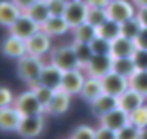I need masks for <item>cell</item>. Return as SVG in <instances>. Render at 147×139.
<instances>
[{"instance_id": "cell-1", "label": "cell", "mask_w": 147, "mask_h": 139, "mask_svg": "<svg viewBox=\"0 0 147 139\" xmlns=\"http://www.w3.org/2000/svg\"><path fill=\"white\" fill-rule=\"evenodd\" d=\"M43 66L45 63L42 61V57L26 54L24 57L18 59V75L24 84H28V87H33L40 82Z\"/></svg>"}, {"instance_id": "cell-2", "label": "cell", "mask_w": 147, "mask_h": 139, "mask_svg": "<svg viewBox=\"0 0 147 139\" xmlns=\"http://www.w3.org/2000/svg\"><path fill=\"white\" fill-rule=\"evenodd\" d=\"M50 63H54L55 66H59L62 72H69V70H78L82 68L80 59L76 56L75 45H61L57 49H54L50 52Z\"/></svg>"}, {"instance_id": "cell-3", "label": "cell", "mask_w": 147, "mask_h": 139, "mask_svg": "<svg viewBox=\"0 0 147 139\" xmlns=\"http://www.w3.org/2000/svg\"><path fill=\"white\" fill-rule=\"evenodd\" d=\"M14 106L23 113V117H31V115H43L47 113L45 111V106L40 103V99L36 97L35 91L30 87L28 91L21 92L16 101H14Z\"/></svg>"}, {"instance_id": "cell-4", "label": "cell", "mask_w": 147, "mask_h": 139, "mask_svg": "<svg viewBox=\"0 0 147 139\" xmlns=\"http://www.w3.org/2000/svg\"><path fill=\"white\" fill-rule=\"evenodd\" d=\"M106 11L109 19H114L121 25L137 16V5L133 4V0H114L107 5Z\"/></svg>"}, {"instance_id": "cell-5", "label": "cell", "mask_w": 147, "mask_h": 139, "mask_svg": "<svg viewBox=\"0 0 147 139\" xmlns=\"http://www.w3.org/2000/svg\"><path fill=\"white\" fill-rule=\"evenodd\" d=\"M88 11H90V5L88 4L80 2V0H69V4L66 7V12H64V18L69 23L71 28H76V26L87 23Z\"/></svg>"}, {"instance_id": "cell-6", "label": "cell", "mask_w": 147, "mask_h": 139, "mask_svg": "<svg viewBox=\"0 0 147 139\" xmlns=\"http://www.w3.org/2000/svg\"><path fill=\"white\" fill-rule=\"evenodd\" d=\"M111 72H113V56L111 54H95L92 61L85 66V73L95 78H102Z\"/></svg>"}, {"instance_id": "cell-7", "label": "cell", "mask_w": 147, "mask_h": 139, "mask_svg": "<svg viewBox=\"0 0 147 139\" xmlns=\"http://www.w3.org/2000/svg\"><path fill=\"white\" fill-rule=\"evenodd\" d=\"M40 30H42V26H40L35 19H31L28 14L23 12V16L9 28V33L19 37V38H23V40H28V38H31L33 35H36Z\"/></svg>"}, {"instance_id": "cell-8", "label": "cell", "mask_w": 147, "mask_h": 139, "mask_svg": "<svg viewBox=\"0 0 147 139\" xmlns=\"http://www.w3.org/2000/svg\"><path fill=\"white\" fill-rule=\"evenodd\" d=\"M26 45H28V54L43 57L45 54L52 52V37L47 31L40 30L36 35H33L31 38L26 40Z\"/></svg>"}, {"instance_id": "cell-9", "label": "cell", "mask_w": 147, "mask_h": 139, "mask_svg": "<svg viewBox=\"0 0 147 139\" xmlns=\"http://www.w3.org/2000/svg\"><path fill=\"white\" fill-rule=\"evenodd\" d=\"M45 127V120L43 115H31V117H23L21 125L18 129V134L23 139H35L42 134Z\"/></svg>"}, {"instance_id": "cell-10", "label": "cell", "mask_w": 147, "mask_h": 139, "mask_svg": "<svg viewBox=\"0 0 147 139\" xmlns=\"http://www.w3.org/2000/svg\"><path fill=\"white\" fill-rule=\"evenodd\" d=\"M87 80V73L83 68L78 70H69V72H64V78H62V91L69 92L71 96H76L82 92L83 84Z\"/></svg>"}, {"instance_id": "cell-11", "label": "cell", "mask_w": 147, "mask_h": 139, "mask_svg": "<svg viewBox=\"0 0 147 139\" xmlns=\"http://www.w3.org/2000/svg\"><path fill=\"white\" fill-rule=\"evenodd\" d=\"M102 80V87H104V92L114 96V97H119L126 89H130V78L116 73V72H111L107 73L106 77L100 78Z\"/></svg>"}, {"instance_id": "cell-12", "label": "cell", "mask_w": 147, "mask_h": 139, "mask_svg": "<svg viewBox=\"0 0 147 139\" xmlns=\"http://www.w3.org/2000/svg\"><path fill=\"white\" fill-rule=\"evenodd\" d=\"M2 52L4 56L11 57V59H21L28 54V45H26V40L9 33L5 38H4V44H2Z\"/></svg>"}, {"instance_id": "cell-13", "label": "cell", "mask_w": 147, "mask_h": 139, "mask_svg": "<svg viewBox=\"0 0 147 139\" xmlns=\"http://www.w3.org/2000/svg\"><path fill=\"white\" fill-rule=\"evenodd\" d=\"M23 120V113L12 104V106H5L0 108V127L5 132H18L19 125Z\"/></svg>"}, {"instance_id": "cell-14", "label": "cell", "mask_w": 147, "mask_h": 139, "mask_svg": "<svg viewBox=\"0 0 147 139\" xmlns=\"http://www.w3.org/2000/svg\"><path fill=\"white\" fill-rule=\"evenodd\" d=\"M23 9L14 2V0H2L0 2V25L7 30L23 16Z\"/></svg>"}, {"instance_id": "cell-15", "label": "cell", "mask_w": 147, "mask_h": 139, "mask_svg": "<svg viewBox=\"0 0 147 139\" xmlns=\"http://www.w3.org/2000/svg\"><path fill=\"white\" fill-rule=\"evenodd\" d=\"M99 120H100V125L109 127V129H113V130L118 132V130H121L125 125L130 123V113H126L125 110H121V108L118 106V108H114L113 111H109V113H106L104 117H100Z\"/></svg>"}, {"instance_id": "cell-16", "label": "cell", "mask_w": 147, "mask_h": 139, "mask_svg": "<svg viewBox=\"0 0 147 139\" xmlns=\"http://www.w3.org/2000/svg\"><path fill=\"white\" fill-rule=\"evenodd\" d=\"M145 96H142L140 92H137L135 89H126L119 97H118V103H119V108L121 110H125L126 113H133L135 110H138L140 106H144L145 104Z\"/></svg>"}, {"instance_id": "cell-17", "label": "cell", "mask_w": 147, "mask_h": 139, "mask_svg": "<svg viewBox=\"0 0 147 139\" xmlns=\"http://www.w3.org/2000/svg\"><path fill=\"white\" fill-rule=\"evenodd\" d=\"M62 78H64L62 70L59 66H55L54 63H47L43 66V72H42V77H40V84L57 91V89L62 87Z\"/></svg>"}, {"instance_id": "cell-18", "label": "cell", "mask_w": 147, "mask_h": 139, "mask_svg": "<svg viewBox=\"0 0 147 139\" xmlns=\"http://www.w3.org/2000/svg\"><path fill=\"white\" fill-rule=\"evenodd\" d=\"M135 50H137L135 40L126 38L123 35L111 42V56L113 57H133Z\"/></svg>"}, {"instance_id": "cell-19", "label": "cell", "mask_w": 147, "mask_h": 139, "mask_svg": "<svg viewBox=\"0 0 147 139\" xmlns=\"http://www.w3.org/2000/svg\"><path fill=\"white\" fill-rule=\"evenodd\" d=\"M90 106H92V113L100 118V117H104L106 113H109V111H113L114 108H118L119 103H118V97H114V96L104 92V94H100L95 101H92Z\"/></svg>"}, {"instance_id": "cell-20", "label": "cell", "mask_w": 147, "mask_h": 139, "mask_svg": "<svg viewBox=\"0 0 147 139\" xmlns=\"http://www.w3.org/2000/svg\"><path fill=\"white\" fill-rule=\"evenodd\" d=\"M69 104H71V94L62 91V89H57L50 104L47 106V113L50 115H64L67 110H69Z\"/></svg>"}, {"instance_id": "cell-21", "label": "cell", "mask_w": 147, "mask_h": 139, "mask_svg": "<svg viewBox=\"0 0 147 139\" xmlns=\"http://www.w3.org/2000/svg\"><path fill=\"white\" fill-rule=\"evenodd\" d=\"M43 31H47L50 37H62L66 33H69L73 28L69 26V23L66 21L64 16H50L49 21L42 26Z\"/></svg>"}, {"instance_id": "cell-22", "label": "cell", "mask_w": 147, "mask_h": 139, "mask_svg": "<svg viewBox=\"0 0 147 139\" xmlns=\"http://www.w3.org/2000/svg\"><path fill=\"white\" fill-rule=\"evenodd\" d=\"M24 14H28L31 19H35L40 26H43L49 21V18L52 16L47 0H38V2H35L33 5H30L28 9H24Z\"/></svg>"}, {"instance_id": "cell-23", "label": "cell", "mask_w": 147, "mask_h": 139, "mask_svg": "<svg viewBox=\"0 0 147 139\" xmlns=\"http://www.w3.org/2000/svg\"><path fill=\"white\" fill-rule=\"evenodd\" d=\"M100 94H104L102 80H100V78H95V77H88V75H87V80H85V84H83V89H82L80 96H82L85 101L92 103V101H95Z\"/></svg>"}, {"instance_id": "cell-24", "label": "cell", "mask_w": 147, "mask_h": 139, "mask_svg": "<svg viewBox=\"0 0 147 139\" xmlns=\"http://www.w3.org/2000/svg\"><path fill=\"white\" fill-rule=\"evenodd\" d=\"M71 33H73V42H83V44H92L99 37V30L94 25H90L88 21L73 28Z\"/></svg>"}, {"instance_id": "cell-25", "label": "cell", "mask_w": 147, "mask_h": 139, "mask_svg": "<svg viewBox=\"0 0 147 139\" xmlns=\"http://www.w3.org/2000/svg\"><path fill=\"white\" fill-rule=\"evenodd\" d=\"M113 72L130 78L137 72V64L133 57H113Z\"/></svg>"}, {"instance_id": "cell-26", "label": "cell", "mask_w": 147, "mask_h": 139, "mask_svg": "<svg viewBox=\"0 0 147 139\" xmlns=\"http://www.w3.org/2000/svg\"><path fill=\"white\" fill-rule=\"evenodd\" d=\"M97 30H99V37H102V38H106V40H109V42H113V40H116L118 37L123 35V31H121V23H118V21H114V19H107V21H106L102 26H99Z\"/></svg>"}, {"instance_id": "cell-27", "label": "cell", "mask_w": 147, "mask_h": 139, "mask_svg": "<svg viewBox=\"0 0 147 139\" xmlns=\"http://www.w3.org/2000/svg\"><path fill=\"white\" fill-rule=\"evenodd\" d=\"M130 87L147 97V70H137L130 77Z\"/></svg>"}, {"instance_id": "cell-28", "label": "cell", "mask_w": 147, "mask_h": 139, "mask_svg": "<svg viewBox=\"0 0 147 139\" xmlns=\"http://www.w3.org/2000/svg\"><path fill=\"white\" fill-rule=\"evenodd\" d=\"M73 45H75V50H76V56H78V59H80L82 68L85 70V66H87V64L92 61V57L95 56L92 45H90V44H83V42H73Z\"/></svg>"}, {"instance_id": "cell-29", "label": "cell", "mask_w": 147, "mask_h": 139, "mask_svg": "<svg viewBox=\"0 0 147 139\" xmlns=\"http://www.w3.org/2000/svg\"><path fill=\"white\" fill-rule=\"evenodd\" d=\"M144 26H142V23L138 21V18L135 16V18H131V19H128V21H125L123 25H121V31H123V37H126V38H131V40H135L137 37H138V33H140V30H142Z\"/></svg>"}, {"instance_id": "cell-30", "label": "cell", "mask_w": 147, "mask_h": 139, "mask_svg": "<svg viewBox=\"0 0 147 139\" xmlns=\"http://www.w3.org/2000/svg\"><path fill=\"white\" fill-rule=\"evenodd\" d=\"M31 89L35 91L36 97L40 99V103L45 106V111H47V106L50 104V101H52V97H54V94H55V89L47 87V85H43V84H40V82H38L36 85H33Z\"/></svg>"}, {"instance_id": "cell-31", "label": "cell", "mask_w": 147, "mask_h": 139, "mask_svg": "<svg viewBox=\"0 0 147 139\" xmlns=\"http://www.w3.org/2000/svg\"><path fill=\"white\" fill-rule=\"evenodd\" d=\"M107 19H109V16H107V11H106V9L90 7V11H88V18H87V21H88L90 25H94L95 28H99V26H102Z\"/></svg>"}, {"instance_id": "cell-32", "label": "cell", "mask_w": 147, "mask_h": 139, "mask_svg": "<svg viewBox=\"0 0 147 139\" xmlns=\"http://www.w3.org/2000/svg\"><path fill=\"white\" fill-rule=\"evenodd\" d=\"M97 129L90 127V125H78L71 134V139H95Z\"/></svg>"}, {"instance_id": "cell-33", "label": "cell", "mask_w": 147, "mask_h": 139, "mask_svg": "<svg viewBox=\"0 0 147 139\" xmlns=\"http://www.w3.org/2000/svg\"><path fill=\"white\" fill-rule=\"evenodd\" d=\"M130 122H131L133 125L140 127V129L147 127V104H144V106H140L138 110H135V111L130 115Z\"/></svg>"}, {"instance_id": "cell-34", "label": "cell", "mask_w": 147, "mask_h": 139, "mask_svg": "<svg viewBox=\"0 0 147 139\" xmlns=\"http://www.w3.org/2000/svg\"><path fill=\"white\" fill-rule=\"evenodd\" d=\"M118 139H140V127L130 122L121 130H118Z\"/></svg>"}, {"instance_id": "cell-35", "label": "cell", "mask_w": 147, "mask_h": 139, "mask_svg": "<svg viewBox=\"0 0 147 139\" xmlns=\"http://www.w3.org/2000/svg\"><path fill=\"white\" fill-rule=\"evenodd\" d=\"M90 45H92L95 54H111V42L102 38V37H97Z\"/></svg>"}, {"instance_id": "cell-36", "label": "cell", "mask_w": 147, "mask_h": 139, "mask_svg": "<svg viewBox=\"0 0 147 139\" xmlns=\"http://www.w3.org/2000/svg\"><path fill=\"white\" fill-rule=\"evenodd\" d=\"M47 2H49L50 14H52V16H64L69 0H47Z\"/></svg>"}, {"instance_id": "cell-37", "label": "cell", "mask_w": 147, "mask_h": 139, "mask_svg": "<svg viewBox=\"0 0 147 139\" xmlns=\"http://www.w3.org/2000/svg\"><path fill=\"white\" fill-rule=\"evenodd\" d=\"M16 101L12 91L9 87H2L0 89V108H5V106H12Z\"/></svg>"}, {"instance_id": "cell-38", "label": "cell", "mask_w": 147, "mask_h": 139, "mask_svg": "<svg viewBox=\"0 0 147 139\" xmlns=\"http://www.w3.org/2000/svg\"><path fill=\"white\" fill-rule=\"evenodd\" d=\"M133 61L137 64V70H147V49H138L133 54Z\"/></svg>"}, {"instance_id": "cell-39", "label": "cell", "mask_w": 147, "mask_h": 139, "mask_svg": "<svg viewBox=\"0 0 147 139\" xmlns=\"http://www.w3.org/2000/svg\"><path fill=\"white\" fill-rule=\"evenodd\" d=\"M95 139H118V132L113 130V129H109V127L99 125L97 134H95Z\"/></svg>"}, {"instance_id": "cell-40", "label": "cell", "mask_w": 147, "mask_h": 139, "mask_svg": "<svg viewBox=\"0 0 147 139\" xmlns=\"http://www.w3.org/2000/svg\"><path fill=\"white\" fill-rule=\"evenodd\" d=\"M135 44H137L138 49H147V28H145V26L140 30L138 37L135 38Z\"/></svg>"}, {"instance_id": "cell-41", "label": "cell", "mask_w": 147, "mask_h": 139, "mask_svg": "<svg viewBox=\"0 0 147 139\" xmlns=\"http://www.w3.org/2000/svg\"><path fill=\"white\" fill-rule=\"evenodd\" d=\"M137 18L142 23V26L147 28V7H138L137 9Z\"/></svg>"}, {"instance_id": "cell-42", "label": "cell", "mask_w": 147, "mask_h": 139, "mask_svg": "<svg viewBox=\"0 0 147 139\" xmlns=\"http://www.w3.org/2000/svg\"><path fill=\"white\" fill-rule=\"evenodd\" d=\"M109 4H111V0H88L90 7H99V9H107Z\"/></svg>"}, {"instance_id": "cell-43", "label": "cell", "mask_w": 147, "mask_h": 139, "mask_svg": "<svg viewBox=\"0 0 147 139\" xmlns=\"http://www.w3.org/2000/svg\"><path fill=\"white\" fill-rule=\"evenodd\" d=\"M14 2H16V4H18V5L24 11V9H28L30 5H33L35 2H38V0H14Z\"/></svg>"}, {"instance_id": "cell-44", "label": "cell", "mask_w": 147, "mask_h": 139, "mask_svg": "<svg viewBox=\"0 0 147 139\" xmlns=\"http://www.w3.org/2000/svg\"><path fill=\"white\" fill-rule=\"evenodd\" d=\"M133 4L137 5V9L138 7H147V0H133Z\"/></svg>"}, {"instance_id": "cell-45", "label": "cell", "mask_w": 147, "mask_h": 139, "mask_svg": "<svg viewBox=\"0 0 147 139\" xmlns=\"http://www.w3.org/2000/svg\"><path fill=\"white\" fill-rule=\"evenodd\" d=\"M140 139H147V127L140 129Z\"/></svg>"}, {"instance_id": "cell-46", "label": "cell", "mask_w": 147, "mask_h": 139, "mask_svg": "<svg viewBox=\"0 0 147 139\" xmlns=\"http://www.w3.org/2000/svg\"><path fill=\"white\" fill-rule=\"evenodd\" d=\"M80 2H85V4H88V0H80Z\"/></svg>"}, {"instance_id": "cell-47", "label": "cell", "mask_w": 147, "mask_h": 139, "mask_svg": "<svg viewBox=\"0 0 147 139\" xmlns=\"http://www.w3.org/2000/svg\"><path fill=\"white\" fill-rule=\"evenodd\" d=\"M111 2H114V0H111Z\"/></svg>"}, {"instance_id": "cell-48", "label": "cell", "mask_w": 147, "mask_h": 139, "mask_svg": "<svg viewBox=\"0 0 147 139\" xmlns=\"http://www.w3.org/2000/svg\"><path fill=\"white\" fill-rule=\"evenodd\" d=\"M69 139H71V137H69Z\"/></svg>"}]
</instances>
